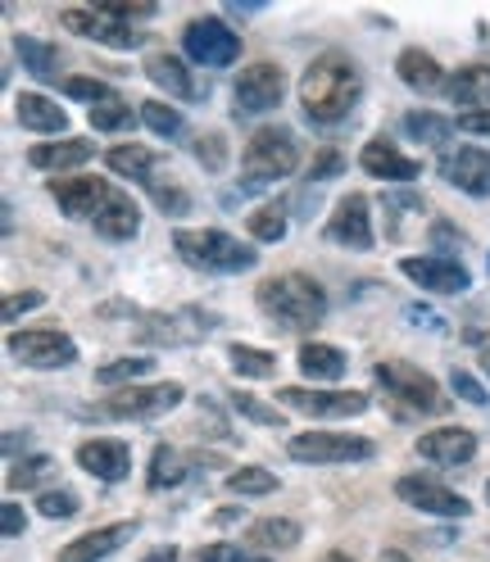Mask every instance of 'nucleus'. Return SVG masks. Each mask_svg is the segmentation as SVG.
I'll use <instances>...</instances> for the list:
<instances>
[{"instance_id":"nucleus-29","label":"nucleus","mask_w":490,"mask_h":562,"mask_svg":"<svg viewBox=\"0 0 490 562\" xmlns=\"http://www.w3.org/2000/svg\"><path fill=\"white\" fill-rule=\"evenodd\" d=\"M245 544H259V549H296L300 544V521L291 517H264L245 531Z\"/></svg>"},{"instance_id":"nucleus-16","label":"nucleus","mask_w":490,"mask_h":562,"mask_svg":"<svg viewBox=\"0 0 490 562\" xmlns=\"http://www.w3.org/2000/svg\"><path fill=\"white\" fill-rule=\"evenodd\" d=\"M441 178L449 187H459L468 195H490V150L481 146H464V150H449L441 159Z\"/></svg>"},{"instance_id":"nucleus-53","label":"nucleus","mask_w":490,"mask_h":562,"mask_svg":"<svg viewBox=\"0 0 490 562\" xmlns=\"http://www.w3.org/2000/svg\"><path fill=\"white\" fill-rule=\"evenodd\" d=\"M459 132H490V114H464Z\"/></svg>"},{"instance_id":"nucleus-28","label":"nucleus","mask_w":490,"mask_h":562,"mask_svg":"<svg viewBox=\"0 0 490 562\" xmlns=\"http://www.w3.org/2000/svg\"><path fill=\"white\" fill-rule=\"evenodd\" d=\"M345 368H349V359L341 355L336 345H319V340L300 345V372H304L309 381H341Z\"/></svg>"},{"instance_id":"nucleus-8","label":"nucleus","mask_w":490,"mask_h":562,"mask_svg":"<svg viewBox=\"0 0 490 562\" xmlns=\"http://www.w3.org/2000/svg\"><path fill=\"white\" fill-rule=\"evenodd\" d=\"M182 46H187V55L196 59V64H204V68H227L236 55H241V37L223 23V19H191L187 23V32H182Z\"/></svg>"},{"instance_id":"nucleus-42","label":"nucleus","mask_w":490,"mask_h":562,"mask_svg":"<svg viewBox=\"0 0 490 562\" xmlns=\"http://www.w3.org/2000/svg\"><path fill=\"white\" fill-rule=\"evenodd\" d=\"M142 119H146V127L159 132V136H178V132H182V114L168 110L164 100H146V104H142Z\"/></svg>"},{"instance_id":"nucleus-49","label":"nucleus","mask_w":490,"mask_h":562,"mask_svg":"<svg viewBox=\"0 0 490 562\" xmlns=\"http://www.w3.org/2000/svg\"><path fill=\"white\" fill-rule=\"evenodd\" d=\"M341 172V150H323L319 159H313V168H309V182H327V178H336Z\"/></svg>"},{"instance_id":"nucleus-23","label":"nucleus","mask_w":490,"mask_h":562,"mask_svg":"<svg viewBox=\"0 0 490 562\" xmlns=\"http://www.w3.org/2000/svg\"><path fill=\"white\" fill-rule=\"evenodd\" d=\"M146 78H151L155 87H164L168 95H178V100H200V95H204V87L187 74V64H182L178 55H168V50L146 55Z\"/></svg>"},{"instance_id":"nucleus-41","label":"nucleus","mask_w":490,"mask_h":562,"mask_svg":"<svg viewBox=\"0 0 490 562\" xmlns=\"http://www.w3.org/2000/svg\"><path fill=\"white\" fill-rule=\"evenodd\" d=\"M381 204H387V214H391L387 236L391 240H404V223H409V214H423V200H417V195H387Z\"/></svg>"},{"instance_id":"nucleus-3","label":"nucleus","mask_w":490,"mask_h":562,"mask_svg":"<svg viewBox=\"0 0 490 562\" xmlns=\"http://www.w3.org/2000/svg\"><path fill=\"white\" fill-rule=\"evenodd\" d=\"M172 250H178L191 268H204V272H250L259 263V255L250 250V245H241L236 236L227 232H172Z\"/></svg>"},{"instance_id":"nucleus-19","label":"nucleus","mask_w":490,"mask_h":562,"mask_svg":"<svg viewBox=\"0 0 490 562\" xmlns=\"http://www.w3.org/2000/svg\"><path fill=\"white\" fill-rule=\"evenodd\" d=\"M96 232L104 236V240H132L136 236V227H142V209H136L132 204V195L127 191H110V195H104V204L96 209Z\"/></svg>"},{"instance_id":"nucleus-43","label":"nucleus","mask_w":490,"mask_h":562,"mask_svg":"<svg viewBox=\"0 0 490 562\" xmlns=\"http://www.w3.org/2000/svg\"><path fill=\"white\" fill-rule=\"evenodd\" d=\"M91 10H100L104 19H114L123 27H127V19H151L155 14L151 0H136V5H132V0H104V5H91Z\"/></svg>"},{"instance_id":"nucleus-11","label":"nucleus","mask_w":490,"mask_h":562,"mask_svg":"<svg viewBox=\"0 0 490 562\" xmlns=\"http://www.w3.org/2000/svg\"><path fill=\"white\" fill-rule=\"evenodd\" d=\"M291 413H309V417H359L368 413V395L364 391H304V385H287L277 391Z\"/></svg>"},{"instance_id":"nucleus-20","label":"nucleus","mask_w":490,"mask_h":562,"mask_svg":"<svg viewBox=\"0 0 490 562\" xmlns=\"http://www.w3.org/2000/svg\"><path fill=\"white\" fill-rule=\"evenodd\" d=\"M359 164H364V172H372V178H387V182H413L417 172H423V164L400 155L387 136H372L368 146H364V159Z\"/></svg>"},{"instance_id":"nucleus-38","label":"nucleus","mask_w":490,"mask_h":562,"mask_svg":"<svg viewBox=\"0 0 490 562\" xmlns=\"http://www.w3.org/2000/svg\"><path fill=\"white\" fill-rule=\"evenodd\" d=\"M227 490H232V495H272V490H277V476L272 472H264V468H241V472H232L227 476Z\"/></svg>"},{"instance_id":"nucleus-18","label":"nucleus","mask_w":490,"mask_h":562,"mask_svg":"<svg viewBox=\"0 0 490 562\" xmlns=\"http://www.w3.org/2000/svg\"><path fill=\"white\" fill-rule=\"evenodd\" d=\"M114 187L110 182H100V178H68V182H51V195L55 204L64 209L68 218H96V209L104 204V195H110Z\"/></svg>"},{"instance_id":"nucleus-17","label":"nucleus","mask_w":490,"mask_h":562,"mask_svg":"<svg viewBox=\"0 0 490 562\" xmlns=\"http://www.w3.org/2000/svg\"><path fill=\"white\" fill-rule=\"evenodd\" d=\"M417 453L432 459V463H441V468H459L477 453V436L468 427H441V431L417 436Z\"/></svg>"},{"instance_id":"nucleus-56","label":"nucleus","mask_w":490,"mask_h":562,"mask_svg":"<svg viewBox=\"0 0 490 562\" xmlns=\"http://www.w3.org/2000/svg\"><path fill=\"white\" fill-rule=\"evenodd\" d=\"M323 562H349V553H341V549H332V553H327Z\"/></svg>"},{"instance_id":"nucleus-27","label":"nucleus","mask_w":490,"mask_h":562,"mask_svg":"<svg viewBox=\"0 0 490 562\" xmlns=\"http://www.w3.org/2000/svg\"><path fill=\"white\" fill-rule=\"evenodd\" d=\"M14 110H19V123L27 132H64V123H68V114L59 110V104L46 100V95H37V91H23L14 100Z\"/></svg>"},{"instance_id":"nucleus-51","label":"nucleus","mask_w":490,"mask_h":562,"mask_svg":"<svg viewBox=\"0 0 490 562\" xmlns=\"http://www.w3.org/2000/svg\"><path fill=\"white\" fill-rule=\"evenodd\" d=\"M42 300H46L42 291H23V295H10V300H5V323H14L19 313H27V308H37Z\"/></svg>"},{"instance_id":"nucleus-37","label":"nucleus","mask_w":490,"mask_h":562,"mask_svg":"<svg viewBox=\"0 0 490 562\" xmlns=\"http://www.w3.org/2000/svg\"><path fill=\"white\" fill-rule=\"evenodd\" d=\"M55 476V459H46V453H37V459H23V463H14L10 468V490H32V485H42V481H51Z\"/></svg>"},{"instance_id":"nucleus-24","label":"nucleus","mask_w":490,"mask_h":562,"mask_svg":"<svg viewBox=\"0 0 490 562\" xmlns=\"http://www.w3.org/2000/svg\"><path fill=\"white\" fill-rule=\"evenodd\" d=\"M445 91H449L454 104H464V110H472V114H490V68H486V64H468V68H459V74L445 82Z\"/></svg>"},{"instance_id":"nucleus-2","label":"nucleus","mask_w":490,"mask_h":562,"mask_svg":"<svg viewBox=\"0 0 490 562\" xmlns=\"http://www.w3.org/2000/svg\"><path fill=\"white\" fill-rule=\"evenodd\" d=\"M255 300L268 318L287 331H309L327 318V291L304 272H282V277L259 281Z\"/></svg>"},{"instance_id":"nucleus-34","label":"nucleus","mask_w":490,"mask_h":562,"mask_svg":"<svg viewBox=\"0 0 490 562\" xmlns=\"http://www.w3.org/2000/svg\"><path fill=\"white\" fill-rule=\"evenodd\" d=\"M227 400H232V408H236L241 417L259 422V427H277V431L287 427V413H282V408H272V404H264V400H259V395H250V391H232Z\"/></svg>"},{"instance_id":"nucleus-26","label":"nucleus","mask_w":490,"mask_h":562,"mask_svg":"<svg viewBox=\"0 0 490 562\" xmlns=\"http://www.w3.org/2000/svg\"><path fill=\"white\" fill-rule=\"evenodd\" d=\"M396 74H400V82L413 87V91H436V87H445V68H441L427 50H417V46H409V50L396 59Z\"/></svg>"},{"instance_id":"nucleus-57","label":"nucleus","mask_w":490,"mask_h":562,"mask_svg":"<svg viewBox=\"0 0 490 562\" xmlns=\"http://www.w3.org/2000/svg\"><path fill=\"white\" fill-rule=\"evenodd\" d=\"M481 368H486V372H490V349H486V355H481Z\"/></svg>"},{"instance_id":"nucleus-40","label":"nucleus","mask_w":490,"mask_h":562,"mask_svg":"<svg viewBox=\"0 0 490 562\" xmlns=\"http://www.w3.org/2000/svg\"><path fill=\"white\" fill-rule=\"evenodd\" d=\"M155 363L151 359H114V363H104L100 372H96V381L100 385H127V381H136V376H146Z\"/></svg>"},{"instance_id":"nucleus-36","label":"nucleus","mask_w":490,"mask_h":562,"mask_svg":"<svg viewBox=\"0 0 490 562\" xmlns=\"http://www.w3.org/2000/svg\"><path fill=\"white\" fill-rule=\"evenodd\" d=\"M404 132L417 136V140H427V146H445V140L454 136V123L441 119V114H409L404 119Z\"/></svg>"},{"instance_id":"nucleus-5","label":"nucleus","mask_w":490,"mask_h":562,"mask_svg":"<svg viewBox=\"0 0 490 562\" xmlns=\"http://www.w3.org/2000/svg\"><path fill=\"white\" fill-rule=\"evenodd\" d=\"M372 372H377L381 385H387V395L400 400L409 413H423V417H441V413H449L445 391H441V385H436L423 368L400 363V359H387V363H377Z\"/></svg>"},{"instance_id":"nucleus-22","label":"nucleus","mask_w":490,"mask_h":562,"mask_svg":"<svg viewBox=\"0 0 490 562\" xmlns=\"http://www.w3.org/2000/svg\"><path fill=\"white\" fill-rule=\"evenodd\" d=\"M132 531H136V521H119V526H100V531H87L74 544H64L59 562H100V558H110L119 544H127Z\"/></svg>"},{"instance_id":"nucleus-4","label":"nucleus","mask_w":490,"mask_h":562,"mask_svg":"<svg viewBox=\"0 0 490 562\" xmlns=\"http://www.w3.org/2000/svg\"><path fill=\"white\" fill-rule=\"evenodd\" d=\"M296 164H300V140H296V132H291V127H277V123H272V127H259V132L250 136V146H245V159H241V168H245V191L287 178V172H296Z\"/></svg>"},{"instance_id":"nucleus-52","label":"nucleus","mask_w":490,"mask_h":562,"mask_svg":"<svg viewBox=\"0 0 490 562\" xmlns=\"http://www.w3.org/2000/svg\"><path fill=\"white\" fill-rule=\"evenodd\" d=\"M0 521H5V536H10V540L23 536V526H27V517H23L19 504H0Z\"/></svg>"},{"instance_id":"nucleus-6","label":"nucleus","mask_w":490,"mask_h":562,"mask_svg":"<svg viewBox=\"0 0 490 562\" xmlns=\"http://www.w3.org/2000/svg\"><path fill=\"white\" fill-rule=\"evenodd\" d=\"M10 355L27 368H68L78 363V345L59 327H32V331H10Z\"/></svg>"},{"instance_id":"nucleus-33","label":"nucleus","mask_w":490,"mask_h":562,"mask_svg":"<svg viewBox=\"0 0 490 562\" xmlns=\"http://www.w3.org/2000/svg\"><path fill=\"white\" fill-rule=\"evenodd\" d=\"M87 119H91V127L96 132H123L127 123H132V104L114 91V95H104V100H96L91 110H87Z\"/></svg>"},{"instance_id":"nucleus-25","label":"nucleus","mask_w":490,"mask_h":562,"mask_svg":"<svg viewBox=\"0 0 490 562\" xmlns=\"http://www.w3.org/2000/svg\"><path fill=\"white\" fill-rule=\"evenodd\" d=\"M96 155V146L87 136H68V140H55V146H32L27 150V164L32 168H51V172H64V168H78Z\"/></svg>"},{"instance_id":"nucleus-58","label":"nucleus","mask_w":490,"mask_h":562,"mask_svg":"<svg viewBox=\"0 0 490 562\" xmlns=\"http://www.w3.org/2000/svg\"><path fill=\"white\" fill-rule=\"evenodd\" d=\"M486 499H490V481H486Z\"/></svg>"},{"instance_id":"nucleus-1","label":"nucleus","mask_w":490,"mask_h":562,"mask_svg":"<svg viewBox=\"0 0 490 562\" xmlns=\"http://www.w3.org/2000/svg\"><path fill=\"white\" fill-rule=\"evenodd\" d=\"M359 68L349 55L341 50H327L309 64V74L300 78V104H304V114L313 123H341L349 119V110L359 104Z\"/></svg>"},{"instance_id":"nucleus-21","label":"nucleus","mask_w":490,"mask_h":562,"mask_svg":"<svg viewBox=\"0 0 490 562\" xmlns=\"http://www.w3.org/2000/svg\"><path fill=\"white\" fill-rule=\"evenodd\" d=\"M78 463L100 481H123L132 472V449L123 440H87L78 445Z\"/></svg>"},{"instance_id":"nucleus-50","label":"nucleus","mask_w":490,"mask_h":562,"mask_svg":"<svg viewBox=\"0 0 490 562\" xmlns=\"http://www.w3.org/2000/svg\"><path fill=\"white\" fill-rule=\"evenodd\" d=\"M449 385H454V395H464L468 404H477V408L486 404V391H481V385H477V381H472L468 372H459V368H454V376H449Z\"/></svg>"},{"instance_id":"nucleus-31","label":"nucleus","mask_w":490,"mask_h":562,"mask_svg":"<svg viewBox=\"0 0 490 562\" xmlns=\"http://www.w3.org/2000/svg\"><path fill=\"white\" fill-rule=\"evenodd\" d=\"M104 164H110L114 172H123V178L132 182H155V155L146 146H114L110 155H104Z\"/></svg>"},{"instance_id":"nucleus-13","label":"nucleus","mask_w":490,"mask_h":562,"mask_svg":"<svg viewBox=\"0 0 490 562\" xmlns=\"http://www.w3.org/2000/svg\"><path fill=\"white\" fill-rule=\"evenodd\" d=\"M59 23H64L68 32H78V37L96 42V46H110V50H132V46L146 42L136 27H123V23H114V19H104L100 10H64Z\"/></svg>"},{"instance_id":"nucleus-9","label":"nucleus","mask_w":490,"mask_h":562,"mask_svg":"<svg viewBox=\"0 0 490 562\" xmlns=\"http://www.w3.org/2000/svg\"><path fill=\"white\" fill-rule=\"evenodd\" d=\"M282 104V68L259 59V64H245L241 78H236V114L241 119H255L268 114Z\"/></svg>"},{"instance_id":"nucleus-48","label":"nucleus","mask_w":490,"mask_h":562,"mask_svg":"<svg viewBox=\"0 0 490 562\" xmlns=\"http://www.w3.org/2000/svg\"><path fill=\"white\" fill-rule=\"evenodd\" d=\"M196 562H268V558L241 553L236 544H209V549H200V558H196Z\"/></svg>"},{"instance_id":"nucleus-14","label":"nucleus","mask_w":490,"mask_h":562,"mask_svg":"<svg viewBox=\"0 0 490 562\" xmlns=\"http://www.w3.org/2000/svg\"><path fill=\"white\" fill-rule=\"evenodd\" d=\"M396 495L404 504H413V508L432 513V517H468L472 513V504L464 495H454V490H445V485H436L427 476H400L396 481Z\"/></svg>"},{"instance_id":"nucleus-35","label":"nucleus","mask_w":490,"mask_h":562,"mask_svg":"<svg viewBox=\"0 0 490 562\" xmlns=\"http://www.w3.org/2000/svg\"><path fill=\"white\" fill-rule=\"evenodd\" d=\"M227 355H232V368H236L241 376L264 381V376H272V372H277V359L268 355V349H255V345H232Z\"/></svg>"},{"instance_id":"nucleus-39","label":"nucleus","mask_w":490,"mask_h":562,"mask_svg":"<svg viewBox=\"0 0 490 562\" xmlns=\"http://www.w3.org/2000/svg\"><path fill=\"white\" fill-rule=\"evenodd\" d=\"M250 236H255V240H282V236H287V209H282V204H264V209H255Z\"/></svg>"},{"instance_id":"nucleus-32","label":"nucleus","mask_w":490,"mask_h":562,"mask_svg":"<svg viewBox=\"0 0 490 562\" xmlns=\"http://www.w3.org/2000/svg\"><path fill=\"white\" fill-rule=\"evenodd\" d=\"M187 459H182V453L178 449H172V445H159L155 449V459H151V476H146V485L151 490H168V485H178L182 476H187Z\"/></svg>"},{"instance_id":"nucleus-15","label":"nucleus","mask_w":490,"mask_h":562,"mask_svg":"<svg viewBox=\"0 0 490 562\" xmlns=\"http://www.w3.org/2000/svg\"><path fill=\"white\" fill-rule=\"evenodd\" d=\"M327 236L336 245H349V250H372V218H368V195H345L332 218H327Z\"/></svg>"},{"instance_id":"nucleus-54","label":"nucleus","mask_w":490,"mask_h":562,"mask_svg":"<svg viewBox=\"0 0 490 562\" xmlns=\"http://www.w3.org/2000/svg\"><path fill=\"white\" fill-rule=\"evenodd\" d=\"M409 323H427V327H441V318H436V313H427V308H409Z\"/></svg>"},{"instance_id":"nucleus-46","label":"nucleus","mask_w":490,"mask_h":562,"mask_svg":"<svg viewBox=\"0 0 490 562\" xmlns=\"http://www.w3.org/2000/svg\"><path fill=\"white\" fill-rule=\"evenodd\" d=\"M151 195H155V204L164 209V214H187V209H191V200H187V191H182V187H172V182L164 187L159 178L151 182Z\"/></svg>"},{"instance_id":"nucleus-47","label":"nucleus","mask_w":490,"mask_h":562,"mask_svg":"<svg viewBox=\"0 0 490 562\" xmlns=\"http://www.w3.org/2000/svg\"><path fill=\"white\" fill-rule=\"evenodd\" d=\"M64 91L74 95V100H91V104L104 100V95H114V87H110V82H100V78H68Z\"/></svg>"},{"instance_id":"nucleus-45","label":"nucleus","mask_w":490,"mask_h":562,"mask_svg":"<svg viewBox=\"0 0 490 562\" xmlns=\"http://www.w3.org/2000/svg\"><path fill=\"white\" fill-rule=\"evenodd\" d=\"M37 508H42V517H74L78 513V495L74 490H46V495L37 499Z\"/></svg>"},{"instance_id":"nucleus-44","label":"nucleus","mask_w":490,"mask_h":562,"mask_svg":"<svg viewBox=\"0 0 490 562\" xmlns=\"http://www.w3.org/2000/svg\"><path fill=\"white\" fill-rule=\"evenodd\" d=\"M196 159H200L209 172H219V168L227 164V140H223V132L200 136V140H196Z\"/></svg>"},{"instance_id":"nucleus-55","label":"nucleus","mask_w":490,"mask_h":562,"mask_svg":"<svg viewBox=\"0 0 490 562\" xmlns=\"http://www.w3.org/2000/svg\"><path fill=\"white\" fill-rule=\"evenodd\" d=\"M142 562H178V549L164 544V549H155V553H151V558H142Z\"/></svg>"},{"instance_id":"nucleus-30","label":"nucleus","mask_w":490,"mask_h":562,"mask_svg":"<svg viewBox=\"0 0 490 562\" xmlns=\"http://www.w3.org/2000/svg\"><path fill=\"white\" fill-rule=\"evenodd\" d=\"M14 50L19 59L27 64V74L32 78H42V82H59V50L37 42V37H14Z\"/></svg>"},{"instance_id":"nucleus-7","label":"nucleus","mask_w":490,"mask_h":562,"mask_svg":"<svg viewBox=\"0 0 490 562\" xmlns=\"http://www.w3.org/2000/svg\"><path fill=\"white\" fill-rule=\"evenodd\" d=\"M291 459L300 463H355L372 459V440L368 436H341V431H304L291 436Z\"/></svg>"},{"instance_id":"nucleus-10","label":"nucleus","mask_w":490,"mask_h":562,"mask_svg":"<svg viewBox=\"0 0 490 562\" xmlns=\"http://www.w3.org/2000/svg\"><path fill=\"white\" fill-rule=\"evenodd\" d=\"M182 395H187V391H182L178 381L127 385V391H119L110 404L100 408V417H119V422H127V417H159V413H168V408H178Z\"/></svg>"},{"instance_id":"nucleus-12","label":"nucleus","mask_w":490,"mask_h":562,"mask_svg":"<svg viewBox=\"0 0 490 562\" xmlns=\"http://www.w3.org/2000/svg\"><path fill=\"white\" fill-rule=\"evenodd\" d=\"M409 281H417L423 291H436V295H464L472 286V277L459 259H445V255H423V259H404L400 263Z\"/></svg>"}]
</instances>
